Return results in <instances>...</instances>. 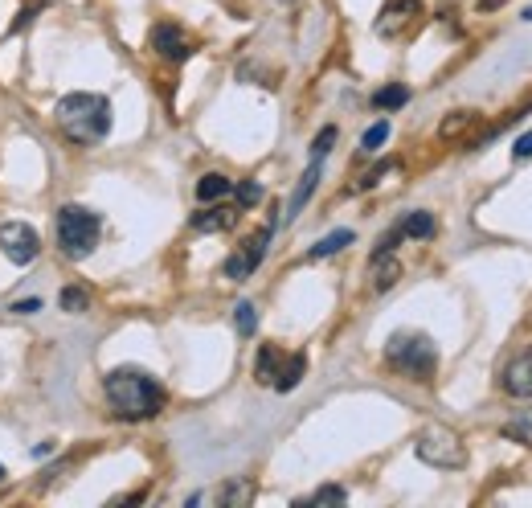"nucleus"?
<instances>
[{"label": "nucleus", "mask_w": 532, "mask_h": 508, "mask_svg": "<svg viewBox=\"0 0 532 508\" xmlns=\"http://www.w3.org/2000/svg\"><path fill=\"white\" fill-rule=\"evenodd\" d=\"M103 386H107L111 410L127 422H144V418H156L164 410V386L144 369H131V365L111 369Z\"/></svg>", "instance_id": "1"}, {"label": "nucleus", "mask_w": 532, "mask_h": 508, "mask_svg": "<svg viewBox=\"0 0 532 508\" xmlns=\"http://www.w3.org/2000/svg\"><path fill=\"white\" fill-rule=\"evenodd\" d=\"M58 127L74 144H99L111 132V103L91 91H74L58 103Z\"/></svg>", "instance_id": "2"}, {"label": "nucleus", "mask_w": 532, "mask_h": 508, "mask_svg": "<svg viewBox=\"0 0 532 508\" xmlns=\"http://www.w3.org/2000/svg\"><path fill=\"white\" fill-rule=\"evenodd\" d=\"M385 361L397 373L426 381L434 373V365H438V353H434V341L426 332H393L389 345H385Z\"/></svg>", "instance_id": "3"}, {"label": "nucleus", "mask_w": 532, "mask_h": 508, "mask_svg": "<svg viewBox=\"0 0 532 508\" xmlns=\"http://www.w3.org/2000/svg\"><path fill=\"white\" fill-rule=\"evenodd\" d=\"M99 234H103V222L91 209H82V205L58 209V246L66 259H86V254L99 246Z\"/></svg>", "instance_id": "4"}, {"label": "nucleus", "mask_w": 532, "mask_h": 508, "mask_svg": "<svg viewBox=\"0 0 532 508\" xmlns=\"http://www.w3.org/2000/svg\"><path fill=\"white\" fill-rule=\"evenodd\" d=\"M414 451H418L422 463H430V468H442V472H455V468H463V463H467V447H463V439L451 427H426L418 435Z\"/></svg>", "instance_id": "5"}, {"label": "nucleus", "mask_w": 532, "mask_h": 508, "mask_svg": "<svg viewBox=\"0 0 532 508\" xmlns=\"http://www.w3.org/2000/svg\"><path fill=\"white\" fill-rule=\"evenodd\" d=\"M0 250L17 267H29L41 254V234L29 222H0Z\"/></svg>", "instance_id": "6"}, {"label": "nucleus", "mask_w": 532, "mask_h": 508, "mask_svg": "<svg viewBox=\"0 0 532 508\" xmlns=\"http://www.w3.org/2000/svg\"><path fill=\"white\" fill-rule=\"evenodd\" d=\"M266 242H271V226L258 230L254 238H246L234 259H226V279H246V275H254V267L262 263V254H266Z\"/></svg>", "instance_id": "7"}, {"label": "nucleus", "mask_w": 532, "mask_h": 508, "mask_svg": "<svg viewBox=\"0 0 532 508\" xmlns=\"http://www.w3.org/2000/svg\"><path fill=\"white\" fill-rule=\"evenodd\" d=\"M422 13V0H389L377 17V33L381 37H397L406 25H414V17Z\"/></svg>", "instance_id": "8"}, {"label": "nucleus", "mask_w": 532, "mask_h": 508, "mask_svg": "<svg viewBox=\"0 0 532 508\" xmlns=\"http://www.w3.org/2000/svg\"><path fill=\"white\" fill-rule=\"evenodd\" d=\"M152 50L160 58H168V62H185L193 54V41L181 29H176V25H156L152 29Z\"/></svg>", "instance_id": "9"}, {"label": "nucleus", "mask_w": 532, "mask_h": 508, "mask_svg": "<svg viewBox=\"0 0 532 508\" xmlns=\"http://www.w3.org/2000/svg\"><path fill=\"white\" fill-rule=\"evenodd\" d=\"M504 390L512 398H532V349H524L520 357L508 361V369H504Z\"/></svg>", "instance_id": "10"}, {"label": "nucleus", "mask_w": 532, "mask_h": 508, "mask_svg": "<svg viewBox=\"0 0 532 508\" xmlns=\"http://www.w3.org/2000/svg\"><path fill=\"white\" fill-rule=\"evenodd\" d=\"M234 222H238V209L234 205H213V209H201V214H193V230H201V234L230 230Z\"/></svg>", "instance_id": "11"}, {"label": "nucleus", "mask_w": 532, "mask_h": 508, "mask_svg": "<svg viewBox=\"0 0 532 508\" xmlns=\"http://www.w3.org/2000/svg\"><path fill=\"white\" fill-rule=\"evenodd\" d=\"M320 164H324V160H312V164H307V173L299 177V185H295V193H291V205H287V218H295L299 209L307 205V197L316 193V185H320Z\"/></svg>", "instance_id": "12"}, {"label": "nucleus", "mask_w": 532, "mask_h": 508, "mask_svg": "<svg viewBox=\"0 0 532 508\" xmlns=\"http://www.w3.org/2000/svg\"><path fill=\"white\" fill-rule=\"evenodd\" d=\"M303 369H307V357L303 353H295V357H283V365H279V373H275V381L271 386L279 390V394H291L299 381H303Z\"/></svg>", "instance_id": "13"}, {"label": "nucleus", "mask_w": 532, "mask_h": 508, "mask_svg": "<svg viewBox=\"0 0 532 508\" xmlns=\"http://www.w3.org/2000/svg\"><path fill=\"white\" fill-rule=\"evenodd\" d=\"M397 275H402V267H397L393 250H389V254H373V287H377V291H389V287L397 283Z\"/></svg>", "instance_id": "14"}, {"label": "nucleus", "mask_w": 532, "mask_h": 508, "mask_svg": "<svg viewBox=\"0 0 532 508\" xmlns=\"http://www.w3.org/2000/svg\"><path fill=\"white\" fill-rule=\"evenodd\" d=\"M234 193V181L230 177H221V173H205L197 181V197L209 205V201H221V197H230Z\"/></svg>", "instance_id": "15"}, {"label": "nucleus", "mask_w": 532, "mask_h": 508, "mask_svg": "<svg viewBox=\"0 0 532 508\" xmlns=\"http://www.w3.org/2000/svg\"><path fill=\"white\" fill-rule=\"evenodd\" d=\"M279 365H283V353H279L275 345H262V349H258V361H254V377L262 381V386H271L275 373H279Z\"/></svg>", "instance_id": "16"}, {"label": "nucleus", "mask_w": 532, "mask_h": 508, "mask_svg": "<svg viewBox=\"0 0 532 508\" xmlns=\"http://www.w3.org/2000/svg\"><path fill=\"white\" fill-rule=\"evenodd\" d=\"M397 230H402V238H430L434 234V218L426 214V209H414V214H406L402 222H397Z\"/></svg>", "instance_id": "17"}, {"label": "nucleus", "mask_w": 532, "mask_h": 508, "mask_svg": "<svg viewBox=\"0 0 532 508\" xmlns=\"http://www.w3.org/2000/svg\"><path fill=\"white\" fill-rule=\"evenodd\" d=\"M250 496H254V484L250 480H230V484H221L217 492H213V500L217 504H250Z\"/></svg>", "instance_id": "18"}, {"label": "nucleus", "mask_w": 532, "mask_h": 508, "mask_svg": "<svg viewBox=\"0 0 532 508\" xmlns=\"http://www.w3.org/2000/svg\"><path fill=\"white\" fill-rule=\"evenodd\" d=\"M352 230H336V234H328V238H320L316 246H312V254L307 259H328V254H336V250H344V246H352Z\"/></svg>", "instance_id": "19"}, {"label": "nucleus", "mask_w": 532, "mask_h": 508, "mask_svg": "<svg viewBox=\"0 0 532 508\" xmlns=\"http://www.w3.org/2000/svg\"><path fill=\"white\" fill-rule=\"evenodd\" d=\"M406 103H410V91L406 87H385V91L373 95V107L377 111H397V107H406Z\"/></svg>", "instance_id": "20"}, {"label": "nucleus", "mask_w": 532, "mask_h": 508, "mask_svg": "<svg viewBox=\"0 0 532 508\" xmlns=\"http://www.w3.org/2000/svg\"><path fill=\"white\" fill-rule=\"evenodd\" d=\"M58 304H62V312H86L91 308V291H82V287H62V295H58Z\"/></svg>", "instance_id": "21"}, {"label": "nucleus", "mask_w": 532, "mask_h": 508, "mask_svg": "<svg viewBox=\"0 0 532 508\" xmlns=\"http://www.w3.org/2000/svg\"><path fill=\"white\" fill-rule=\"evenodd\" d=\"M234 324H238L242 336H254V332H258V312H254L250 300H242V304L234 308Z\"/></svg>", "instance_id": "22"}, {"label": "nucleus", "mask_w": 532, "mask_h": 508, "mask_svg": "<svg viewBox=\"0 0 532 508\" xmlns=\"http://www.w3.org/2000/svg\"><path fill=\"white\" fill-rule=\"evenodd\" d=\"M385 140H389V123H385V119H377V123L369 127V132H365V140H361V148H365V152H377V148H381Z\"/></svg>", "instance_id": "23"}, {"label": "nucleus", "mask_w": 532, "mask_h": 508, "mask_svg": "<svg viewBox=\"0 0 532 508\" xmlns=\"http://www.w3.org/2000/svg\"><path fill=\"white\" fill-rule=\"evenodd\" d=\"M344 500H348V492H344V488L324 484L320 492H312V500H303V504H344Z\"/></svg>", "instance_id": "24"}, {"label": "nucleus", "mask_w": 532, "mask_h": 508, "mask_svg": "<svg viewBox=\"0 0 532 508\" xmlns=\"http://www.w3.org/2000/svg\"><path fill=\"white\" fill-rule=\"evenodd\" d=\"M332 144H336V127H324V132L316 136V144H312V160H324L332 152Z\"/></svg>", "instance_id": "25"}, {"label": "nucleus", "mask_w": 532, "mask_h": 508, "mask_svg": "<svg viewBox=\"0 0 532 508\" xmlns=\"http://www.w3.org/2000/svg\"><path fill=\"white\" fill-rule=\"evenodd\" d=\"M467 123H471V111H455L447 123H442V136H459Z\"/></svg>", "instance_id": "26"}, {"label": "nucleus", "mask_w": 532, "mask_h": 508, "mask_svg": "<svg viewBox=\"0 0 532 508\" xmlns=\"http://www.w3.org/2000/svg\"><path fill=\"white\" fill-rule=\"evenodd\" d=\"M258 201H262V185L258 181L238 185V205H258Z\"/></svg>", "instance_id": "27"}, {"label": "nucleus", "mask_w": 532, "mask_h": 508, "mask_svg": "<svg viewBox=\"0 0 532 508\" xmlns=\"http://www.w3.org/2000/svg\"><path fill=\"white\" fill-rule=\"evenodd\" d=\"M512 156H516V160H528V156H532V132H524V136L516 140V148H512Z\"/></svg>", "instance_id": "28"}, {"label": "nucleus", "mask_w": 532, "mask_h": 508, "mask_svg": "<svg viewBox=\"0 0 532 508\" xmlns=\"http://www.w3.org/2000/svg\"><path fill=\"white\" fill-rule=\"evenodd\" d=\"M13 312H21V316H33V312H41V300H21V304H13Z\"/></svg>", "instance_id": "29"}, {"label": "nucleus", "mask_w": 532, "mask_h": 508, "mask_svg": "<svg viewBox=\"0 0 532 508\" xmlns=\"http://www.w3.org/2000/svg\"><path fill=\"white\" fill-rule=\"evenodd\" d=\"M0 480H5V468H0Z\"/></svg>", "instance_id": "30"}]
</instances>
